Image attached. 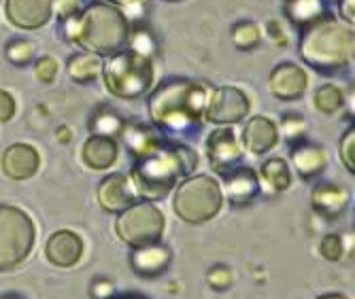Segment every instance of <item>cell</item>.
Returning <instances> with one entry per match:
<instances>
[{
  "instance_id": "10",
  "label": "cell",
  "mask_w": 355,
  "mask_h": 299,
  "mask_svg": "<svg viewBox=\"0 0 355 299\" xmlns=\"http://www.w3.org/2000/svg\"><path fill=\"white\" fill-rule=\"evenodd\" d=\"M207 155L211 168L221 176H228L230 172L241 168L243 147L239 145L236 134L234 129H230V125H219L211 132V136L207 138Z\"/></svg>"
},
{
  "instance_id": "45",
  "label": "cell",
  "mask_w": 355,
  "mask_h": 299,
  "mask_svg": "<svg viewBox=\"0 0 355 299\" xmlns=\"http://www.w3.org/2000/svg\"><path fill=\"white\" fill-rule=\"evenodd\" d=\"M166 3H179V0H166Z\"/></svg>"
},
{
  "instance_id": "4",
  "label": "cell",
  "mask_w": 355,
  "mask_h": 299,
  "mask_svg": "<svg viewBox=\"0 0 355 299\" xmlns=\"http://www.w3.org/2000/svg\"><path fill=\"white\" fill-rule=\"evenodd\" d=\"M198 165V155L183 145L159 147L151 155L137 159L132 168V187L137 195L147 199H162L179 179L189 176Z\"/></svg>"
},
{
  "instance_id": "3",
  "label": "cell",
  "mask_w": 355,
  "mask_h": 299,
  "mask_svg": "<svg viewBox=\"0 0 355 299\" xmlns=\"http://www.w3.org/2000/svg\"><path fill=\"white\" fill-rule=\"evenodd\" d=\"M298 53L302 62L319 73H336L353 62L355 32L332 15L300 30Z\"/></svg>"
},
{
  "instance_id": "30",
  "label": "cell",
  "mask_w": 355,
  "mask_h": 299,
  "mask_svg": "<svg viewBox=\"0 0 355 299\" xmlns=\"http://www.w3.org/2000/svg\"><path fill=\"white\" fill-rule=\"evenodd\" d=\"M281 129H283V134H285L287 143L296 145V143H300L302 136H304V132H306V121H304V117L298 115V113H289V115H285V117L281 119Z\"/></svg>"
},
{
  "instance_id": "27",
  "label": "cell",
  "mask_w": 355,
  "mask_h": 299,
  "mask_svg": "<svg viewBox=\"0 0 355 299\" xmlns=\"http://www.w3.org/2000/svg\"><path fill=\"white\" fill-rule=\"evenodd\" d=\"M262 179L272 191H285L292 185V170L283 159L275 157L262 165Z\"/></svg>"
},
{
  "instance_id": "6",
  "label": "cell",
  "mask_w": 355,
  "mask_h": 299,
  "mask_svg": "<svg viewBox=\"0 0 355 299\" xmlns=\"http://www.w3.org/2000/svg\"><path fill=\"white\" fill-rule=\"evenodd\" d=\"M223 204V195L217 185L207 174L187 176L175 191L173 208L185 223H205L211 221Z\"/></svg>"
},
{
  "instance_id": "12",
  "label": "cell",
  "mask_w": 355,
  "mask_h": 299,
  "mask_svg": "<svg viewBox=\"0 0 355 299\" xmlns=\"http://www.w3.org/2000/svg\"><path fill=\"white\" fill-rule=\"evenodd\" d=\"M0 168H3V174L11 181H28L39 172L41 155L28 143H15L3 153Z\"/></svg>"
},
{
  "instance_id": "5",
  "label": "cell",
  "mask_w": 355,
  "mask_h": 299,
  "mask_svg": "<svg viewBox=\"0 0 355 299\" xmlns=\"http://www.w3.org/2000/svg\"><path fill=\"white\" fill-rule=\"evenodd\" d=\"M105 87L121 100H137L153 87L155 71L151 57L132 49H121L103 64Z\"/></svg>"
},
{
  "instance_id": "46",
  "label": "cell",
  "mask_w": 355,
  "mask_h": 299,
  "mask_svg": "<svg viewBox=\"0 0 355 299\" xmlns=\"http://www.w3.org/2000/svg\"><path fill=\"white\" fill-rule=\"evenodd\" d=\"M5 299H19V297H5Z\"/></svg>"
},
{
  "instance_id": "37",
  "label": "cell",
  "mask_w": 355,
  "mask_h": 299,
  "mask_svg": "<svg viewBox=\"0 0 355 299\" xmlns=\"http://www.w3.org/2000/svg\"><path fill=\"white\" fill-rule=\"evenodd\" d=\"M266 30H268V37H270L279 47H285V45H287V37H285V32H283V28H281V24H279L277 19H270V21L266 24Z\"/></svg>"
},
{
  "instance_id": "41",
  "label": "cell",
  "mask_w": 355,
  "mask_h": 299,
  "mask_svg": "<svg viewBox=\"0 0 355 299\" xmlns=\"http://www.w3.org/2000/svg\"><path fill=\"white\" fill-rule=\"evenodd\" d=\"M319 299H349V297H345V295H336V293H332V295H324V297H319Z\"/></svg>"
},
{
  "instance_id": "44",
  "label": "cell",
  "mask_w": 355,
  "mask_h": 299,
  "mask_svg": "<svg viewBox=\"0 0 355 299\" xmlns=\"http://www.w3.org/2000/svg\"><path fill=\"white\" fill-rule=\"evenodd\" d=\"M321 3H326V5H330V3H338V0H321Z\"/></svg>"
},
{
  "instance_id": "24",
  "label": "cell",
  "mask_w": 355,
  "mask_h": 299,
  "mask_svg": "<svg viewBox=\"0 0 355 299\" xmlns=\"http://www.w3.org/2000/svg\"><path fill=\"white\" fill-rule=\"evenodd\" d=\"M103 64L105 62L101 55H94L89 51H79L69 57L67 71L75 83H92L103 75Z\"/></svg>"
},
{
  "instance_id": "26",
  "label": "cell",
  "mask_w": 355,
  "mask_h": 299,
  "mask_svg": "<svg viewBox=\"0 0 355 299\" xmlns=\"http://www.w3.org/2000/svg\"><path fill=\"white\" fill-rule=\"evenodd\" d=\"M230 39H232L236 49L251 51V49H255L257 45H260V41H262V28H260V24L253 21V19H241V21H236L232 26Z\"/></svg>"
},
{
  "instance_id": "32",
  "label": "cell",
  "mask_w": 355,
  "mask_h": 299,
  "mask_svg": "<svg viewBox=\"0 0 355 299\" xmlns=\"http://www.w3.org/2000/svg\"><path fill=\"white\" fill-rule=\"evenodd\" d=\"M85 7V0H53V13L58 15L60 24L77 17Z\"/></svg>"
},
{
  "instance_id": "25",
  "label": "cell",
  "mask_w": 355,
  "mask_h": 299,
  "mask_svg": "<svg viewBox=\"0 0 355 299\" xmlns=\"http://www.w3.org/2000/svg\"><path fill=\"white\" fill-rule=\"evenodd\" d=\"M121 127H123V119L117 115V111H113L109 107H101L89 119V129L96 136L115 138L121 134Z\"/></svg>"
},
{
  "instance_id": "1",
  "label": "cell",
  "mask_w": 355,
  "mask_h": 299,
  "mask_svg": "<svg viewBox=\"0 0 355 299\" xmlns=\"http://www.w3.org/2000/svg\"><path fill=\"white\" fill-rule=\"evenodd\" d=\"M207 98L209 91L202 83L171 77L153 89L147 111L157 129L175 136H191L202 125Z\"/></svg>"
},
{
  "instance_id": "31",
  "label": "cell",
  "mask_w": 355,
  "mask_h": 299,
  "mask_svg": "<svg viewBox=\"0 0 355 299\" xmlns=\"http://www.w3.org/2000/svg\"><path fill=\"white\" fill-rule=\"evenodd\" d=\"M58 71H60V66L51 55H41L35 62V77L41 83H53L55 77H58Z\"/></svg>"
},
{
  "instance_id": "18",
  "label": "cell",
  "mask_w": 355,
  "mask_h": 299,
  "mask_svg": "<svg viewBox=\"0 0 355 299\" xmlns=\"http://www.w3.org/2000/svg\"><path fill=\"white\" fill-rule=\"evenodd\" d=\"M349 206V191L336 183L321 181L313 187V208L328 219L340 217Z\"/></svg>"
},
{
  "instance_id": "36",
  "label": "cell",
  "mask_w": 355,
  "mask_h": 299,
  "mask_svg": "<svg viewBox=\"0 0 355 299\" xmlns=\"http://www.w3.org/2000/svg\"><path fill=\"white\" fill-rule=\"evenodd\" d=\"M15 115V98L5 91V89H0V121H11Z\"/></svg>"
},
{
  "instance_id": "40",
  "label": "cell",
  "mask_w": 355,
  "mask_h": 299,
  "mask_svg": "<svg viewBox=\"0 0 355 299\" xmlns=\"http://www.w3.org/2000/svg\"><path fill=\"white\" fill-rule=\"evenodd\" d=\"M103 3H109V5L121 9V11L125 13V17H128V13H130V11H137V9L145 3V0H103Z\"/></svg>"
},
{
  "instance_id": "13",
  "label": "cell",
  "mask_w": 355,
  "mask_h": 299,
  "mask_svg": "<svg viewBox=\"0 0 355 299\" xmlns=\"http://www.w3.org/2000/svg\"><path fill=\"white\" fill-rule=\"evenodd\" d=\"M268 87L279 100H298L309 87V75L294 62H281L270 73Z\"/></svg>"
},
{
  "instance_id": "14",
  "label": "cell",
  "mask_w": 355,
  "mask_h": 299,
  "mask_svg": "<svg viewBox=\"0 0 355 299\" xmlns=\"http://www.w3.org/2000/svg\"><path fill=\"white\" fill-rule=\"evenodd\" d=\"M137 191L132 187L130 176L125 174H109L101 181L98 185V202L107 212H123L125 208H130L137 202Z\"/></svg>"
},
{
  "instance_id": "8",
  "label": "cell",
  "mask_w": 355,
  "mask_h": 299,
  "mask_svg": "<svg viewBox=\"0 0 355 299\" xmlns=\"http://www.w3.org/2000/svg\"><path fill=\"white\" fill-rule=\"evenodd\" d=\"M115 229L117 236L132 248L155 244L162 238L164 215L151 202H135L130 208L119 212Z\"/></svg>"
},
{
  "instance_id": "28",
  "label": "cell",
  "mask_w": 355,
  "mask_h": 299,
  "mask_svg": "<svg viewBox=\"0 0 355 299\" xmlns=\"http://www.w3.org/2000/svg\"><path fill=\"white\" fill-rule=\"evenodd\" d=\"M343 107H345V93L338 85L326 83L315 91V109L317 111L326 113V115H334Z\"/></svg>"
},
{
  "instance_id": "22",
  "label": "cell",
  "mask_w": 355,
  "mask_h": 299,
  "mask_svg": "<svg viewBox=\"0 0 355 299\" xmlns=\"http://www.w3.org/2000/svg\"><path fill=\"white\" fill-rule=\"evenodd\" d=\"M117 155H119V149H117L115 138L96 136V134H92L81 149V157L92 170L111 168V165L117 161Z\"/></svg>"
},
{
  "instance_id": "39",
  "label": "cell",
  "mask_w": 355,
  "mask_h": 299,
  "mask_svg": "<svg viewBox=\"0 0 355 299\" xmlns=\"http://www.w3.org/2000/svg\"><path fill=\"white\" fill-rule=\"evenodd\" d=\"M92 295L96 299H113V284L109 280H98L92 287Z\"/></svg>"
},
{
  "instance_id": "19",
  "label": "cell",
  "mask_w": 355,
  "mask_h": 299,
  "mask_svg": "<svg viewBox=\"0 0 355 299\" xmlns=\"http://www.w3.org/2000/svg\"><path fill=\"white\" fill-rule=\"evenodd\" d=\"M223 179H225V193H228V199L236 206L251 204L262 191L260 179H257V174L251 168H247V165H241V168H236L234 172H230Z\"/></svg>"
},
{
  "instance_id": "17",
  "label": "cell",
  "mask_w": 355,
  "mask_h": 299,
  "mask_svg": "<svg viewBox=\"0 0 355 299\" xmlns=\"http://www.w3.org/2000/svg\"><path fill=\"white\" fill-rule=\"evenodd\" d=\"M119 136L123 138L128 151L135 159H143L162 147V138H159L157 132L141 121H123Z\"/></svg>"
},
{
  "instance_id": "42",
  "label": "cell",
  "mask_w": 355,
  "mask_h": 299,
  "mask_svg": "<svg viewBox=\"0 0 355 299\" xmlns=\"http://www.w3.org/2000/svg\"><path fill=\"white\" fill-rule=\"evenodd\" d=\"M60 141H64V143L69 141V129H67V127H62V132H60Z\"/></svg>"
},
{
  "instance_id": "21",
  "label": "cell",
  "mask_w": 355,
  "mask_h": 299,
  "mask_svg": "<svg viewBox=\"0 0 355 299\" xmlns=\"http://www.w3.org/2000/svg\"><path fill=\"white\" fill-rule=\"evenodd\" d=\"M292 161L296 165V172L304 181L317 179L328 165V155L324 147L313 145V143H296L292 149Z\"/></svg>"
},
{
  "instance_id": "33",
  "label": "cell",
  "mask_w": 355,
  "mask_h": 299,
  "mask_svg": "<svg viewBox=\"0 0 355 299\" xmlns=\"http://www.w3.org/2000/svg\"><path fill=\"white\" fill-rule=\"evenodd\" d=\"M340 159L349 172H355V132L349 127L340 138Z\"/></svg>"
},
{
  "instance_id": "34",
  "label": "cell",
  "mask_w": 355,
  "mask_h": 299,
  "mask_svg": "<svg viewBox=\"0 0 355 299\" xmlns=\"http://www.w3.org/2000/svg\"><path fill=\"white\" fill-rule=\"evenodd\" d=\"M209 284L217 291H223L232 284V272L225 268V265H215L209 272Z\"/></svg>"
},
{
  "instance_id": "16",
  "label": "cell",
  "mask_w": 355,
  "mask_h": 299,
  "mask_svg": "<svg viewBox=\"0 0 355 299\" xmlns=\"http://www.w3.org/2000/svg\"><path fill=\"white\" fill-rule=\"evenodd\" d=\"M47 259L58 268H73L83 255V242L71 229H60L47 240Z\"/></svg>"
},
{
  "instance_id": "43",
  "label": "cell",
  "mask_w": 355,
  "mask_h": 299,
  "mask_svg": "<svg viewBox=\"0 0 355 299\" xmlns=\"http://www.w3.org/2000/svg\"><path fill=\"white\" fill-rule=\"evenodd\" d=\"M115 299H145L141 295H123V297H115Z\"/></svg>"
},
{
  "instance_id": "2",
  "label": "cell",
  "mask_w": 355,
  "mask_h": 299,
  "mask_svg": "<svg viewBox=\"0 0 355 299\" xmlns=\"http://www.w3.org/2000/svg\"><path fill=\"white\" fill-rule=\"evenodd\" d=\"M130 28L132 24L121 9L103 0H92L77 17L62 21V35L69 43L83 47V51L113 55L125 49Z\"/></svg>"
},
{
  "instance_id": "7",
  "label": "cell",
  "mask_w": 355,
  "mask_h": 299,
  "mask_svg": "<svg viewBox=\"0 0 355 299\" xmlns=\"http://www.w3.org/2000/svg\"><path fill=\"white\" fill-rule=\"evenodd\" d=\"M35 223L15 208L0 204V270H13L35 246Z\"/></svg>"
},
{
  "instance_id": "20",
  "label": "cell",
  "mask_w": 355,
  "mask_h": 299,
  "mask_svg": "<svg viewBox=\"0 0 355 299\" xmlns=\"http://www.w3.org/2000/svg\"><path fill=\"white\" fill-rule=\"evenodd\" d=\"M130 263H132V270L139 276L145 278H155L162 274L168 263H171V251L162 244H147L141 248H132L130 253Z\"/></svg>"
},
{
  "instance_id": "23",
  "label": "cell",
  "mask_w": 355,
  "mask_h": 299,
  "mask_svg": "<svg viewBox=\"0 0 355 299\" xmlns=\"http://www.w3.org/2000/svg\"><path fill=\"white\" fill-rule=\"evenodd\" d=\"M283 11L292 26L300 30L328 17V5L321 3V0H285Z\"/></svg>"
},
{
  "instance_id": "29",
  "label": "cell",
  "mask_w": 355,
  "mask_h": 299,
  "mask_svg": "<svg viewBox=\"0 0 355 299\" xmlns=\"http://www.w3.org/2000/svg\"><path fill=\"white\" fill-rule=\"evenodd\" d=\"M5 55L13 66H26L35 60V45L28 39H11L5 47Z\"/></svg>"
},
{
  "instance_id": "15",
  "label": "cell",
  "mask_w": 355,
  "mask_h": 299,
  "mask_svg": "<svg viewBox=\"0 0 355 299\" xmlns=\"http://www.w3.org/2000/svg\"><path fill=\"white\" fill-rule=\"evenodd\" d=\"M279 143V127L272 119L257 115L251 117L245 123L243 129V145L253 153V155H264L270 149H275Z\"/></svg>"
},
{
  "instance_id": "38",
  "label": "cell",
  "mask_w": 355,
  "mask_h": 299,
  "mask_svg": "<svg viewBox=\"0 0 355 299\" xmlns=\"http://www.w3.org/2000/svg\"><path fill=\"white\" fill-rule=\"evenodd\" d=\"M338 11L343 17V24L353 26L355 24V0H338Z\"/></svg>"
},
{
  "instance_id": "9",
  "label": "cell",
  "mask_w": 355,
  "mask_h": 299,
  "mask_svg": "<svg viewBox=\"0 0 355 299\" xmlns=\"http://www.w3.org/2000/svg\"><path fill=\"white\" fill-rule=\"evenodd\" d=\"M251 102L243 89L223 85L213 91H209L207 107H205V119L215 125H232L243 121L249 115Z\"/></svg>"
},
{
  "instance_id": "11",
  "label": "cell",
  "mask_w": 355,
  "mask_h": 299,
  "mask_svg": "<svg viewBox=\"0 0 355 299\" xmlns=\"http://www.w3.org/2000/svg\"><path fill=\"white\" fill-rule=\"evenodd\" d=\"M5 15L13 28L39 30L53 15V0H5Z\"/></svg>"
},
{
  "instance_id": "35",
  "label": "cell",
  "mask_w": 355,
  "mask_h": 299,
  "mask_svg": "<svg viewBox=\"0 0 355 299\" xmlns=\"http://www.w3.org/2000/svg\"><path fill=\"white\" fill-rule=\"evenodd\" d=\"M319 248H321V255H324L328 261H338L343 257V242L334 234H330V236H326L324 240H321Z\"/></svg>"
}]
</instances>
